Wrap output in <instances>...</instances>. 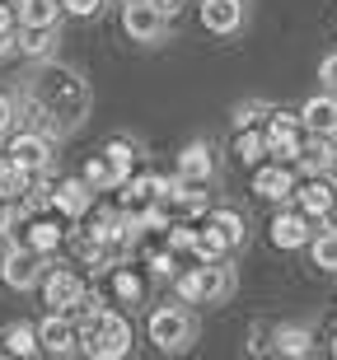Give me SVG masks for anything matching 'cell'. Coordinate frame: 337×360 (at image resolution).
<instances>
[{"mask_svg": "<svg viewBox=\"0 0 337 360\" xmlns=\"http://www.w3.org/2000/svg\"><path fill=\"white\" fill-rule=\"evenodd\" d=\"M28 98H33V112L47 117L52 131H75L89 112V84L66 66H42L28 84Z\"/></svg>", "mask_w": 337, "mask_h": 360, "instance_id": "cell-1", "label": "cell"}, {"mask_svg": "<svg viewBox=\"0 0 337 360\" xmlns=\"http://www.w3.org/2000/svg\"><path fill=\"white\" fill-rule=\"evenodd\" d=\"M80 351L94 360H122L132 351V323L122 314H113V309L94 314L89 323H80Z\"/></svg>", "mask_w": 337, "mask_h": 360, "instance_id": "cell-2", "label": "cell"}, {"mask_svg": "<svg viewBox=\"0 0 337 360\" xmlns=\"http://www.w3.org/2000/svg\"><path fill=\"white\" fill-rule=\"evenodd\" d=\"M146 333H150V342H155L160 351H183L192 337H197V323H192V314L183 304H164V309L150 314Z\"/></svg>", "mask_w": 337, "mask_h": 360, "instance_id": "cell-3", "label": "cell"}, {"mask_svg": "<svg viewBox=\"0 0 337 360\" xmlns=\"http://www.w3.org/2000/svg\"><path fill=\"white\" fill-rule=\"evenodd\" d=\"M229 285H234V276H229V267H220V262H202V267H192V271L178 276V295H183L188 304H211V300L229 295Z\"/></svg>", "mask_w": 337, "mask_h": 360, "instance_id": "cell-4", "label": "cell"}, {"mask_svg": "<svg viewBox=\"0 0 337 360\" xmlns=\"http://www.w3.org/2000/svg\"><path fill=\"white\" fill-rule=\"evenodd\" d=\"M122 28H127V38H136V42H160L169 19L160 14L155 0H127V5H122Z\"/></svg>", "mask_w": 337, "mask_h": 360, "instance_id": "cell-5", "label": "cell"}, {"mask_svg": "<svg viewBox=\"0 0 337 360\" xmlns=\"http://www.w3.org/2000/svg\"><path fill=\"white\" fill-rule=\"evenodd\" d=\"M0 281L10 285V290H33L42 281V257L28 248V243H14L10 253L0 257Z\"/></svg>", "mask_w": 337, "mask_h": 360, "instance_id": "cell-6", "label": "cell"}, {"mask_svg": "<svg viewBox=\"0 0 337 360\" xmlns=\"http://www.w3.org/2000/svg\"><path fill=\"white\" fill-rule=\"evenodd\" d=\"M80 295H84V281L70 267H52L47 276H42V300H47L56 314H70V309L80 304Z\"/></svg>", "mask_w": 337, "mask_h": 360, "instance_id": "cell-7", "label": "cell"}, {"mask_svg": "<svg viewBox=\"0 0 337 360\" xmlns=\"http://www.w3.org/2000/svg\"><path fill=\"white\" fill-rule=\"evenodd\" d=\"M10 160H19L28 169V174H42L47 169V160H52V136L47 131H19V136H10V150H5Z\"/></svg>", "mask_w": 337, "mask_h": 360, "instance_id": "cell-8", "label": "cell"}, {"mask_svg": "<svg viewBox=\"0 0 337 360\" xmlns=\"http://www.w3.org/2000/svg\"><path fill=\"white\" fill-rule=\"evenodd\" d=\"M38 342H42L47 356H75V351H80V328H75L66 314L52 309V319L38 323Z\"/></svg>", "mask_w": 337, "mask_h": 360, "instance_id": "cell-9", "label": "cell"}, {"mask_svg": "<svg viewBox=\"0 0 337 360\" xmlns=\"http://www.w3.org/2000/svg\"><path fill=\"white\" fill-rule=\"evenodd\" d=\"M295 201H300V211L310 215V220H328L337 206V187L328 183L324 174H310L305 183H295Z\"/></svg>", "mask_w": 337, "mask_h": 360, "instance_id": "cell-10", "label": "cell"}, {"mask_svg": "<svg viewBox=\"0 0 337 360\" xmlns=\"http://www.w3.org/2000/svg\"><path fill=\"white\" fill-rule=\"evenodd\" d=\"M253 192L262 201H286V197H295V169L291 164H257V174H253Z\"/></svg>", "mask_w": 337, "mask_h": 360, "instance_id": "cell-11", "label": "cell"}, {"mask_svg": "<svg viewBox=\"0 0 337 360\" xmlns=\"http://www.w3.org/2000/svg\"><path fill=\"white\" fill-rule=\"evenodd\" d=\"M89 206H94V187L84 183V178H66V183L52 187V211H61L66 220L89 215Z\"/></svg>", "mask_w": 337, "mask_h": 360, "instance_id": "cell-12", "label": "cell"}, {"mask_svg": "<svg viewBox=\"0 0 337 360\" xmlns=\"http://www.w3.org/2000/svg\"><path fill=\"white\" fill-rule=\"evenodd\" d=\"M243 24V0H202V28L216 33V38H229L239 33Z\"/></svg>", "mask_w": 337, "mask_h": 360, "instance_id": "cell-13", "label": "cell"}, {"mask_svg": "<svg viewBox=\"0 0 337 360\" xmlns=\"http://www.w3.org/2000/svg\"><path fill=\"white\" fill-rule=\"evenodd\" d=\"M310 225H314V220L305 211H281L276 220H272L267 234H272V243H276V248H286V253H291V248H305V243L314 239Z\"/></svg>", "mask_w": 337, "mask_h": 360, "instance_id": "cell-14", "label": "cell"}, {"mask_svg": "<svg viewBox=\"0 0 337 360\" xmlns=\"http://www.w3.org/2000/svg\"><path fill=\"white\" fill-rule=\"evenodd\" d=\"M178 178H183V183H211V178H216V155H211L206 141H192V146L178 155Z\"/></svg>", "mask_w": 337, "mask_h": 360, "instance_id": "cell-15", "label": "cell"}, {"mask_svg": "<svg viewBox=\"0 0 337 360\" xmlns=\"http://www.w3.org/2000/svg\"><path fill=\"white\" fill-rule=\"evenodd\" d=\"M300 122H305V131H333L337 127V94H314V98H305V108H300Z\"/></svg>", "mask_w": 337, "mask_h": 360, "instance_id": "cell-16", "label": "cell"}, {"mask_svg": "<svg viewBox=\"0 0 337 360\" xmlns=\"http://www.w3.org/2000/svg\"><path fill=\"white\" fill-rule=\"evenodd\" d=\"M24 243H28L38 257H52L56 248L66 243V229L56 225V220H28V239H24Z\"/></svg>", "mask_w": 337, "mask_h": 360, "instance_id": "cell-17", "label": "cell"}, {"mask_svg": "<svg viewBox=\"0 0 337 360\" xmlns=\"http://www.w3.org/2000/svg\"><path fill=\"white\" fill-rule=\"evenodd\" d=\"M14 19H19L24 28H56V19H61V0H19Z\"/></svg>", "mask_w": 337, "mask_h": 360, "instance_id": "cell-18", "label": "cell"}, {"mask_svg": "<svg viewBox=\"0 0 337 360\" xmlns=\"http://www.w3.org/2000/svg\"><path fill=\"white\" fill-rule=\"evenodd\" d=\"M28 183H33V174H28L19 160H0V201L10 206V201H24V192H28Z\"/></svg>", "mask_w": 337, "mask_h": 360, "instance_id": "cell-19", "label": "cell"}, {"mask_svg": "<svg viewBox=\"0 0 337 360\" xmlns=\"http://www.w3.org/2000/svg\"><path fill=\"white\" fill-rule=\"evenodd\" d=\"M0 347L10 351V356H38L42 342H38V328L33 323H10L5 337H0Z\"/></svg>", "mask_w": 337, "mask_h": 360, "instance_id": "cell-20", "label": "cell"}, {"mask_svg": "<svg viewBox=\"0 0 337 360\" xmlns=\"http://www.w3.org/2000/svg\"><path fill=\"white\" fill-rule=\"evenodd\" d=\"M103 160H108V169H113V178H117V187L136 174V150H132V141H122V136L103 146Z\"/></svg>", "mask_w": 337, "mask_h": 360, "instance_id": "cell-21", "label": "cell"}, {"mask_svg": "<svg viewBox=\"0 0 337 360\" xmlns=\"http://www.w3.org/2000/svg\"><path fill=\"white\" fill-rule=\"evenodd\" d=\"M234 155H239V164L257 169V164L267 160V131H257V127H243L239 141H234Z\"/></svg>", "mask_w": 337, "mask_h": 360, "instance_id": "cell-22", "label": "cell"}, {"mask_svg": "<svg viewBox=\"0 0 337 360\" xmlns=\"http://www.w3.org/2000/svg\"><path fill=\"white\" fill-rule=\"evenodd\" d=\"M310 328H295V323H286L272 333V351H281V356H310Z\"/></svg>", "mask_w": 337, "mask_h": 360, "instance_id": "cell-23", "label": "cell"}, {"mask_svg": "<svg viewBox=\"0 0 337 360\" xmlns=\"http://www.w3.org/2000/svg\"><path fill=\"white\" fill-rule=\"evenodd\" d=\"M113 295H117V304H141L146 300V281L136 276V267H113Z\"/></svg>", "mask_w": 337, "mask_h": 360, "instance_id": "cell-24", "label": "cell"}, {"mask_svg": "<svg viewBox=\"0 0 337 360\" xmlns=\"http://www.w3.org/2000/svg\"><path fill=\"white\" fill-rule=\"evenodd\" d=\"M192 253H197V262H220V257L229 253V243H225V234L206 220V229H197V248H192Z\"/></svg>", "mask_w": 337, "mask_h": 360, "instance_id": "cell-25", "label": "cell"}, {"mask_svg": "<svg viewBox=\"0 0 337 360\" xmlns=\"http://www.w3.org/2000/svg\"><path fill=\"white\" fill-rule=\"evenodd\" d=\"M52 28H24V33H19V52L24 56H33V61H47V56H52Z\"/></svg>", "mask_w": 337, "mask_h": 360, "instance_id": "cell-26", "label": "cell"}, {"mask_svg": "<svg viewBox=\"0 0 337 360\" xmlns=\"http://www.w3.org/2000/svg\"><path fill=\"white\" fill-rule=\"evenodd\" d=\"M310 253H314V267L324 271H337V229H324L310 239Z\"/></svg>", "mask_w": 337, "mask_h": 360, "instance_id": "cell-27", "label": "cell"}, {"mask_svg": "<svg viewBox=\"0 0 337 360\" xmlns=\"http://www.w3.org/2000/svg\"><path fill=\"white\" fill-rule=\"evenodd\" d=\"M80 178L94 187V192H117V178H113V169H108V160H103V155H94V160L84 164Z\"/></svg>", "mask_w": 337, "mask_h": 360, "instance_id": "cell-28", "label": "cell"}, {"mask_svg": "<svg viewBox=\"0 0 337 360\" xmlns=\"http://www.w3.org/2000/svg\"><path fill=\"white\" fill-rule=\"evenodd\" d=\"M211 225L225 234L229 248H234V243H243V215H239V211H225V206H216V211H211Z\"/></svg>", "mask_w": 337, "mask_h": 360, "instance_id": "cell-29", "label": "cell"}, {"mask_svg": "<svg viewBox=\"0 0 337 360\" xmlns=\"http://www.w3.org/2000/svg\"><path fill=\"white\" fill-rule=\"evenodd\" d=\"M267 112H272V108L262 103V98H248V103H239V108H234V131H243V127H257Z\"/></svg>", "mask_w": 337, "mask_h": 360, "instance_id": "cell-30", "label": "cell"}, {"mask_svg": "<svg viewBox=\"0 0 337 360\" xmlns=\"http://www.w3.org/2000/svg\"><path fill=\"white\" fill-rule=\"evenodd\" d=\"M169 248H174V253H192V248H197V229L192 225H169Z\"/></svg>", "mask_w": 337, "mask_h": 360, "instance_id": "cell-31", "label": "cell"}, {"mask_svg": "<svg viewBox=\"0 0 337 360\" xmlns=\"http://www.w3.org/2000/svg\"><path fill=\"white\" fill-rule=\"evenodd\" d=\"M98 5H103V0H61V10L75 14V19H89V14H94Z\"/></svg>", "mask_w": 337, "mask_h": 360, "instance_id": "cell-32", "label": "cell"}, {"mask_svg": "<svg viewBox=\"0 0 337 360\" xmlns=\"http://www.w3.org/2000/svg\"><path fill=\"white\" fill-rule=\"evenodd\" d=\"M319 80H324L328 94H337V56H328L324 66H319Z\"/></svg>", "mask_w": 337, "mask_h": 360, "instance_id": "cell-33", "label": "cell"}, {"mask_svg": "<svg viewBox=\"0 0 337 360\" xmlns=\"http://www.w3.org/2000/svg\"><path fill=\"white\" fill-rule=\"evenodd\" d=\"M10 127H14V98H10V94H0V136L10 131Z\"/></svg>", "mask_w": 337, "mask_h": 360, "instance_id": "cell-34", "label": "cell"}, {"mask_svg": "<svg viewBox=\"0 0 337 360\" xmlns=\"http://www.w3.org/2000/svg\"><path fill=\"white\" fill-rule=\"evenodd\" d=\"M14 52H19V38H14V33H0V61L14 56Z\"/></svg>", "mask_w": 337, "mask_h": 360, "instance_id": "cell-35", "label": "cell"}, {"mask_svg": "<svg viewBox=\"0 0 337 360\" xmlns=\"http://www.w3.org/2000/svg\"><path fill=\"white\" fill-rule=\"evenodd\" d=\"M0 33H14V10L0 0Z\"/></svg>", "mask_w": 337, "mask_h": 360, "instance_id": "cell-36", "label": "cell"}, {"mask_svg": "<svg viewBox=\"0 0 337 360\" xmlns=\"http://www.w3.org/2000/svg\"><path fill=\"white\" fill-rule=\"evenodd\" d=\"M155 5H160V14H164V19H174V14L183 10V0H155Z\"/></svg>", "mask_w": 337, "mask_h": 360, "instance_id": "cell-37", "label": "cell"}, {"mask_svg": "<svg viewBox=\"0 0 337 360\" xmlns=\"http://www.w3.org/2000/svg\"><path fill=\"white\" fill-rule=\"evenodd\" d=\"M267 347H272L267 337H262V333H253V342H248V351H253V356H262V351H267Z\"/></svg>", "mask_w": 337, "mask_h": 360, "instance_id": "cell-38", "label": "cell"}, {"mask_svg": "<svg viewBox=\"0 0 337 360\" xmlns=\"http://www.w3.org/2000/svg\"><path fill=\"white\" fill-rule=\"evenodd\" d=\"M333 356H337V333H333Z\"/></svg>", "mask_w": 337, "mask_h": 360, "instance_id": "cell-39", "label": "cell"}, {"mask_svg": "<svg viewBox=\"0 0 337 360\" xmlns=\"http://www.w3.org/2000/svg\"><path fill=\"white\" fill-rule=\"evenodd\" d=\"M0 356H5V347H0Z\"/></svg>", "mask_w": 337, "mask_h": 360, "instance_id": "cell-40", "label": "cell"}]
</instances>
